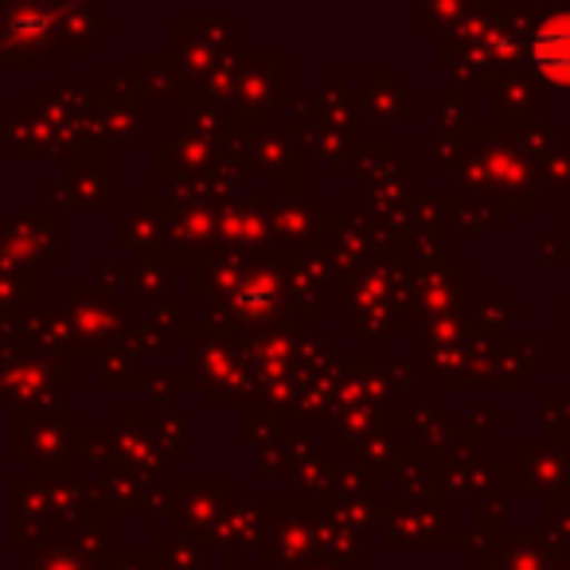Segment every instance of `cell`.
Returning <instances> with one entry per match:
<instances>
[{"mask_svg": "<svg viewBox=\"0 0 570 570\" xmlns=\"http://www.w3.org/2000/svg\"><path fill=\"white\" fill-rule=\"evenodd\" d=\"M535 59L551 79L570 82V20H554L539 32Z\"/></svg>", "mask_w": 570, "mask_h": 570, "instance_id": "1", "label": "cell"}]
</instances>
